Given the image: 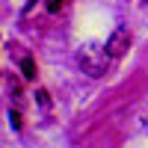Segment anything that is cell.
Returning a JSON list of instances; mask_svg holds the SVG:
<instances>
[{
  "instance_id": "1",
  "label": "cell",
  "mask_w": 148,
  "mask_h": 148,
  "mask_svg": "<svg viewBox=\"0 0 148 148\" xmlns=\"http://www.w3.org/2000/svg\"><path fill=\"white\" fill-rule=\"evenodd\" d=\"M107 62H110V53L104 47H98V45L77 47V65H80L83 74H89V77H101L107 71Z\"/></svg>"
},
{
  "instance_id": "2",
  "label": "cell",
  "mask_w": 148,
  "mask_h": 148,
  "mask_svg": "<svg viewBox=\"0 0 148 148\" xmlns=\"http://www.w3.org/2000/svg\"><path fill=\"white\" fill-rule=\"evenodd\" d=\"M130 30L127 27H116L113 33H110V39H107V53L110 59H119V56H125L127 53V47H130Z\"/></svg>"
},
{
  "instance_id": "3",
  "label": "cell",
  "mask_w": 148,
  "mask_h": 148,
  "mask_svg": "<svg viewBox=\"0 0 148 148\" xmlns=\"http://www.w3.org/2000/svg\"><path fill=\"white\" fill-rule=\"evenodd\" d=\"M21 74H24L27 80L36 77V62H33V56H24V59H21Z\"/></svg>"
},
{
  "instance_id": "4",
  "label": "cell",
  "mask_w": 148,
  "mask_h": 148,
  "mask_svg": "<svg viewBox=\"0 0 148 148\" xmlns=\"http://www.w3.org/2000/svg\"><path fill=\"white\" fill-rule=\"evenodd\" d=\"M36 98H39V104H42V107H51V98H47V92H45V89L36 92Z\"/></svg>"
},
{
  "instance_id": "5",
  "label": "cell",
  "mask_w": 148,
  "mask_h": 148,
  "mask_svg": "<svg viewBox=\"0 0 148 148\" xmlns=\"http://www.w3.org/2000/svg\"><path fill=\"white\" fill-rule=\"evenodd\" d=\"M9 121H12V127H15V130L21 127V116L15 113V110H9Z\"/></svg>"
},
{
  "instance_id": "6",
  "label": "cell",
  "mask_w": 148,
  "mask_h": 148,
  "mask_svg": "<svg viewBox=\"0 0 148 148\" xmlns=\"http://www.w3.org/2000/svg\"><path fill=\"white\" fill-rule=\"evenodd\" d=\"M62 9V0H47V12H59Z\"/></svg>"
},
{
  "instance_id": "7",
  "label": "cell",
  "mask_w": 148,
  "mask_h": 148,
  "mask_svg": "<svg viewBox=\"0 0 148 148\" xmlns=\"http://www.w3.org/2000/svg\"><path fill=\"white\" fill-rule=\"evenodd\" d=\"M145 3H148V0H145Z\"/></svg>"
}]
</instances>
